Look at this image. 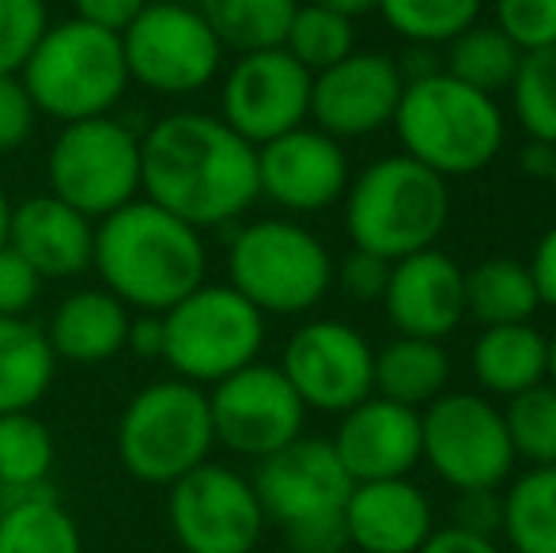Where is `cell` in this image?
<instances>
[{"mask_svg": "<svg viewBox=\"0 0 556 553\" xmlns=\"http://www.w3.org/2000/svg\"><path fill=\"white\" fill-rule=\"evenodd\" d=\"M140 190L193 228H220L254 205L257 148L213 114H167L140 137Z\"/></svg>", "mask_w": 556, "mask_h": 553, "instance_id": "obj_1", "label": "cell"}, {"mask_svg": "<svg viewBox=\"0 0 556 553\" xmlns=\"http://www.w3.org/2000/svg\"><path fill=\"white\" fill-rule=\"evenodd\" d=\"M91 266L129 311L163 315L205 285L208 251L193 224L170 216L152 201H129L96 224Z\"/></svg>", "mask_w": 556, "mask_h": 553, "instance_id": "obj_2", "label": "cell"}, {"mask_svg": "<svg viewBox=\"0 0 556 553\" xmlns=\"http://www.w3.org/2000/svg\"><path fill=\"white\" fill-rule=\"evenodd\" d=\"M341 201L352 247L387 262L435 247L451 224V183L405 152L367 163Z\"/></svg>", "mask_w": 556, "mask_h": 553, "instance_id": "obj_3", "label": "cell"}, {"mask_svg": "<svg viewBox=\"0 0 556 553\" xmlns=\"http://www.w3.org/2000/svg\"><path fill=\"white\" fill-rule=\"evenodd\" d=\"M397 144L409 160L440 178H466L484 171L507 140V118L496 96L469 88L446 73L405 84L394 114Z\"/></svg>", "mask_w": 556, "mask_h": 553, "instance_id": "obj_4", "label": "cell"}, {"mask_svg": "<svg viewBox=\"0 0 556 553\" xmlns=\"http://www.w3.org/2000/svg\"><path fill=\"white\" fill-rule=\"evenodd\" d=\"M254 493L265 524H277L292 553H344V504L356 481L344 474L333 443L300 436L273 451L254 470Z\"/></svg>", "mask_w": 556, "mask_h": 553, "instance_id": "obj_5", "label": "cell"}, {"mask_svg": "<svg viewBox=\"0 0 556 553\" xmlns=\"http://www.w3.org/2000/svg\"><path fill=\"white\" fill-rule=\"evenodd\" d=\"M38 114L61 122L103 118L117 106L129 84L122 35L91 27L84 20L50 23L42 42L27 58L20 73Z\"/></svg>", "mask_w": 556, "mask_h": 553, "instance_id": "obj_6", "label": "cell"}, {"mask_svg": "<svg viewBox=\"0 0 556 553\" xmlns=\"http://www.w3.org/2000/svg\"><path fill=\"white\" fill-rule=\"evenodd\" d=\"M227 285L262 315H307L330 296L333 254L295 216H262L227 243Z\"/></svg>", "mask_w": 556, "mask_h": 553, "instance_id": "obj_7", "label": "cell"}, {"mask_svg": "<svg viewBox=\"0 0 556 553\" xmlns=\"http://www.w3.org/2000/svg\"><path fill=\"white\" fill-rule=\"evenodd\" d=\"M114 448L129 478L170 489L216 448L208 391L175 376L140 387L117 417Z\"/></svg>", "mask_w": 556, "mask_h": 553, "instance_id": "obj_8", "label": "cell"}, {"mask_svg": "<svg viewBox=\"0 0 556 553\" xmlns=\"http://www.w3.org/2000/svg\"><path fill=\"white\" fill-rule=\"evenodd\" d=\"M265 345V315L231 285H198L163 311V361L193 387H216L254 364Z\"/></svg>", "mask_w": 556, "mask_h": 553, "instance_id": "obj_9", "label": "cell"}, {"mask_svg": "<svg viewBox=\"0 0 556 553\" xmlns=\"http://www.w3.org/2000/svg\"><path fill=\"white\" fill-rule=\"evenodd\" d=\"M420 463L451 486L504 489L515 474V448L504 425V410L477 391H443L432 406L420 410Z\"/></svg>", "mask_w": 556, "mask_h": 553, "instance_id": "obj_10", "label": "cell"}, {"mask_svg": "<svg viewBox=\"0 0 556 553\" xmlns=\"http://www.w3.org/2000/svg\"><path fill=\"white\" fill-rule=\"evenodd\" d=\"M50 193L91 221L117 213L140 193V137L125 122L84 118L61 126L46 155Z\"/></svg>", "mask_w": 556, "mask_h": 553, "instance_id": "obj_11", "label": "cell"}, {"mask_svg": "<svg viewBox=\"0 0 556 553\" xmlns=\"http://www.w3.org/2000/svg\"><path fill=\"white\" fill-rule=\"evenodd\" d=\"M129 80L155 96H193L208 88L224 65V46L193 0H152L122 30Z\"/></svg>", "mask_w": 556, "mask_h": 553, "instance_id": "obj_12", "label": "cell"}, {"mask_svg": "<svg viewBox=\"0 0 556 553\" xmlns=\"http://www.w3.org/2000/svg\"><path fill=\"white\" fill-rule=\"evenodd\" d=\"M167 527L186 553H254L269 524L254 481L208 458L167 489Z\"/></svg>", "mask_w": 556, "mask_h": 553, "instance_id": "obj_13", "label": "cell"}, {"mask_svg": "<svg viewBox=\"0 0 556 553\" xmlns=\"http://www.w3.org/2000/svg\"><path fill=\"white\" fill-rule=\"evenodd\" d=\"M280 372L300 394V402L318 414H349L375 394V345L341 318H311L280 353Z\"/></svg>", "mask_w": 556, "mask_h": 553, "instance_id": "obj_14", "label": "cell"}, {"mask_svg": "<svg viewBox=\"0 0 556 553\" xmlns=\"http://www.w3.org/2000/svg\"><path fill=\"white\" fill-rule=\"evenodd\" d=\"M208 414H213L216 443L254 463L300 440L307 425V406L292 391L285 372L262 361L220 379L208 391Z\"/></svg>", "mask_w": 556, "mask_h": 553, "instance_id": "obj_15", "label": "cell"}, {"mask_svg": "<svg viewBox=\"0 0 556 553\" xmlns=\"http://www.w3.org/2000/svg\"><path fill=\"white\" fill-rule=\"evenodd\" d=\"M311 84H315V76L285 46L239 53L235 65L224 73L220 118L247 144L262 148L269 140L292 134V129L307 126Z\"/></svg>", "mask_w": 556, "mask_h": 553, "instance_id": "obj_16", "label": "cell"}, {"mask_svg": "<svg viewBox=\"0 0 556 553\" xmlns=\"http://www.w3.org/2000/svg\"><path fill=\"white\" fill-rule=\"evenodd\" d=\"M349 183V152L318 126H300L257 148V193L288 216L326 213L344 198Z\"/></svg>", "mask_w": 556, "mask_h": 553, "instance_id": "obj_17", "label": "cell"}, {"mask_svg": "<svg viewBox=\"0 0 556 553\" xmlns=\"http://www.w3.org/2000/svg\"><path fill=\"white\" fill-rule=\"evenodd\" d=\"M405 80L394 53L352 50L344 61L315 76L311 84V118L337 140H359L394 126Z\"/></svg>", "mask_w": 556, "mask_h": 553, "instance_id": "obj_18", "label": "cell"}, {"mask_svg": "<svg viewBox=\"0 0 556 553\" xmlns=\"http://www.w3.org/2000/svg\"><path fill=\"white\" fill-rule=\"evenodd\" d=\"M382 307L402 338L446 341L466 323V269L440 247L390 262Z\"/></svg>", "mask_w": 556, "mask_h": 553, "instance_id": "obj_19", "label": "cell"}, {"mask_svg": "<svg viewBox=\"0 0 556 553\" xmlns=\"http://www.w3.org/2000/svg\"><path fill=\"white\" fill-rule=\"evenodd\" d=\"M330 443L352 481L409 478L420 466V410L371 394L341 414Z\"/></svg>", "mask_w": 556, "mask_h": 553, "instance_id": "obj_20", "label": "cell"}, {"mask_svg": "<svg viewBox=\"0 0 556 553\" xmlns=\"http://www.w3.org/2000/svg\"><path fill=\"white\" fill-rule=\"evenodd\" d=\"M8 247L42 280L80 277L96 259V221L53 193H30L12 205Z\"/></svg>", "mask_w": 556, "mask_h": 553, "instance_id": "obj_21", "label": "cell"}, {"mask_svg": "<svg viewBox=\"0 0 556 553\" xmlns=\"http://www.w3.org/2000/svg\"><path fill=\"white\" fill-rule=\"evenodd\" d=\"M435 531V508L413 478L356 481L344 504L349 550L417 553Z\"/></svg>", "mask_w": 556, "mask_h": 553, "instance_id": "obj_22", "label": "cell"}, {"mask_svg": "<svg viewBox=\"0 0 556 553\" xmlns=\"http://www.w3.org/2000/svg\"><path fill=\"white\" fill-rule=\"evenodd\" d=\"M129 307L106 288H80L65 296L46 326L53 356L76 368H96V364L114 361L129 338Z\"/></svg>", "mask_w": 556, "mask_h": 553, "instance_id": "obj_23", "label": "cell"}, {"mask_svg": "<svg viewBox=\"0 0 556 553\" xmlns=\"http://www.w3.org/2000/svg\"><path fill=\"white\" fill-rule=\"evenodd\" d=\"M469 372L489 399H515L549 376V338L534 323L481 326L469 345Z\"/></svg>", "mask_w": 556, "mask_h": 553, "instance_id": "obj_24", "label": "cell"}, {"mask_svg": "<svg viewBox=\"0 0 556 553\" xmlns=\"http://www.w3.org/2000/svg\"><path fill=\"white\" fill-rule=\"evenodd\" d=\"M451 391V353L443 341L402 338L375 349V394L397 406L425 410Z\"/></svg>", "mask_w": 556, "mask_h": 553, "instance_id": "obj_25", "label": "cell"}, {"mask_svg": "<svg viewBox=\"0 0 556 553\" xmlns=\"http://www.w3.org/2000/svg\"><path fill=\"white\" fill-rule=\"evenodd\" d=\"M0 553H84L73 512L50 486L0 497Z\"/></svg>", "mask_w": 556, "mask_h": 553, "instance_id": "obj_26", "label": "cell"}, {"mask_svg": "<svg viewBox=\"0 0 556 553\" xmlns=\"http://www.w3.org/2000/svg\"><path fill=\"white\" fill-rule=\"evenodd\" d=\"M58 376L46 330L27 318L0 315V414H23L46 399Z\"/></svg>", "mask_w": 556, "mask_h": 553, "instance_id": "obj_27", "label": "cell"}, {"mask_svg": "<svg viewBox=\"0 0 556 553\" xmlns=\"http://www.w3.org/2000/svg\"><path fill=\"white\" fill-rule=\"evenodd\" d=\"M500 539L507 553H556V466H527L504 489Z\"/></svg>", "mask_w": 556, "mask_h": 553, "instance_id": "obj_28", "label": "cell"}, {"mask_svg": "<svg viewBox=\"0 0 556 553\" xmlns=\"http://www.w3.org/2000/svg\"><path fill=\"white\" fill-rule=\"evenodd\" d=\"M538 307L542 300L527 262L492 254L466 269V318L473 315L481 326L534 323Z\"/></svg>", "mask_w": 556, "mask_h": 553, "instance_id": "obj_29", "label": "cell"}, {"mask_svg": "<svg viewBox=\"0 0 556 553\" xmlns=\"http://www.w3.org/2000/svg\"><path fill=\"white\" fill-rule=\"evenodd\" d=\"M522 50L496 27V23H473L454 42L443 46V73L484 96H500L511 88L519 73Z\"/></svg>", "mask_w": 556, "mask_h": 553, "instance_id": "obj_30", "label": "cell"}, {"mask_svg": "<svg viewBox=\"0 0 556 553\" xmlns=\"http://www.w3.org/2000/svg\"><path fill=\"white\" fill-rule=\"evenodd\" d=\"M224 50L254 53L285 42L300 0H193Z\"/></svg>", "mask_w": 556, "mask_h": 553, "instance_id": "obj_31", "label": "cell"}, {"mask_svg": "<svg viewBox=\"0 0 556 553\" xmlns=\"http://www.w3.org/2000/svg\"><path fill=\"white\" fill-rule=\"evenodd\" d=\"M53 458L58 448L46 420H38L30 410L0 414V497L50 486Z\"/></svg>", "mask_w": 556, "mask_h": 553, "instance_id": "obj_32", "label": "cell"}, {"mask_svg": "<svg viewBox=\"0 0 556 553\" xmlns=\"http://www.w3.org/2000/svg\"><path fill=\"white\" fill-rule=\"evenodd\" d=\"M379 12L405 46L443 50L462 30L481 23L484 0H379Z\"/></svg>", "mask_w": 556, "mask_h": 553, "instance_id": "obj_33", "label": "cell"}, {"mask_svg": "<svg viewBox=\"0 0 556 553\" xmlns=\"http://www.w3.org/2000/svg\"><path fill=\"white\" fill-rule=\"evenodd\" d=\"M280 46H285L311 76H318L356 50V23L307 0V4L295 8L292 23H288V35Z\"/></svg>", "mask_w": 556, "mask_h": 553, "instance_id": "obj_34", "label": "cell"}, {"mask_svg": "<svg viewBox=\"0 0 556 553\" xmlns=\"http://www.w3.org/2000/svg\"><path fill=\"white\" fill-rule=\"evenodd\" d=\"M507 96H511V118L519 122L527 140L556 148V46L522 53Z\"/></svg>", "mask_w": 556, "mask_h": 553, "instance_id": "obj_35", "label": "cell"}, {"mask_svg": "<svg viewBox=\"0 0 556 553\" xmlns=\"http://www.w3.org/2000/svg\"><path fill=\"white\" fill-rule=\"evenodd\" d=\"M500 410L515 458L527 466H556V387L549 379L507 399Z\"/></svg>", "mask_w": 556, "mask_h": 553, "instance_id": "obj_36", "label": "cell"}, {"mask_svg": "<svg viewBox=\"0 0 556 553\" xmlns=\"http://www.w3.org/2000/svg\"><path fill=\"white\" fill-rule=\"evenodd\" d=\"M50 27L46 0H0V76H20Z\"/></svg>", "mask_w": 556, "mask_h": 553, "instance_id": "obj_37", "label": "cell"}, {"mask_svg": "<svg viewBox=\"0 0 556 553\" xmlns=\"http://www.w3.org/2000/svg\"><path fill=\"white\" fill-rule=\"evenodd\" d=\"M496 27L522 53L556 46V0H496Z\"/></svg>", "mask_w": 556, "mask_h": 553, "instance_id": "obj_38", "label": "cell"}, {"mask_svg": "<svg viewBox=\"0 0 556 553\" xmlns=\"http://www.w3.org/2000/svg\"><path fill=\"white\" fill-rule=\"evenodd\" d=\"M387 280H390V262L371 251H356L352 247L341 262H333V285L356 303H382Z\"/></svg>", "mask_w": 556, "mask_h": 553, "instance_id": "obj_39", "label": "cell"}, {"mask_svg": "<svg viewBox=\"0 0 556 553\" xmlns=\"http://www.w3.org/2000/svg\"><path fill=\"white\" fill-rule=\"evenodd\" d=\"M35 103L20 76H0V152H15L35 134Z\"/></svg>", "mask_w": 556, "mask_h": 553, "instance_id": "obj_40", "label": "cell"}, {"mask_svg": "<svg viewBox=\"0 0 556 553\" xmlns=\"http://www.w3.org/2000/svg\"><path fill=\"white\" fill-rule=\"evenodd\" d=\"M38 292H42V277L12 247H0V315L23 318L35 307Z\"/></svg>", "mask_w": 556, "mask_h": 553, "instance_id": "obj_41", "label": "cell"}, {"mask_svg": "<svg viewBox=\"0 0 556 553\" xmlns=\"http://www.w3.org/2000/svg\"><path fill=\"white\" fill-rule=\"evenodd\" d=\"M500 524H504V497H500V489H469V493L454 497L451 527L481 535V539H500Z\"/></svg>", "mask_w": 556, "mask_h": 553, "instance_id": "obj_42", "label": "cell"}, {"mask_svg": "<svg viewBox=\"0 0 556 553\" xmlns=\"http://www.w3.org/2000/svg\"><path fill=\"white\" fill-rule=\"evenodd\" d=\"M148 4H152V0H73L76 20L91 23V27L114 30V35H122Z\"/></svg>", "mask_w": 556, "mask_h": 553, "instance_id": "obj_43", "label": "cell"}, {"mask_svg": "<svg viewBox=\"0 0 556 553\" xmlns=\"http://www.w3.org/2000/svg\"><path fill=\"white\" fill-rule=\"evenodd\" d=\"M527 266H530V277H534L542 307L556 311V224L542 231V239L534 243V254H530Z\"/></svg>", "mask_w": 556, "mask_h": 553, "instance_id": "obj_44", "label": "cell"}, {"mask_svg": "<svg viewBox=\"0 0 556 553\" xmlns=\"http://www.w3.org/2000/svg\"><path fill=\"white\" fill-rule=\"evenodd\" d=\"M417 553H507L500 546V539H481V535H469L462 527H435L428 535V542Z\"/></svg>", "mask_w": 556, "mask_h": 553, "instance_id": "obj_45", "label": "cell"}, {"mask_svg": "<svg viewBox=\"0 0 556 553\" xmlns=\"http://www.w3.org/2000/svg\"><path fill=\"white\" fill-rule=\"evenodd\" d=\"M394 61L405 84H417V80H428V76L443 73V50H432V46H405Z\"/></svg>", "mask_w": 556, "mask_h": 553, "instance_id": "obj_46", "label": "cell"}, {"mask_svg": "<svg viewBox=\"0 0 556 553\" xmlns=\"http://www.w3.org/2000/svg\"><path fill=\"white\" fill-rule=\"evenodd\" d=\"M125 349H132L137 356H148L163 361V315H137L129 323V338H125Z\"/></svg>", "mask_w": 556, "mask_h": 553, "instance_id": "obj_47", "label": "cell"}, {"mask_svg": "<svg viewBox=\"0 0 556 553\" xmlns=\"http://www.w3.org/2000/svg\"><path fill=\"white\" fill-rule=\"evenodd\" d=\"M519 171L527 178H538V183H549L553 178V167H556V148L553 144H542V140H527L515 155Z\"/></svg>", "mask_w": 556, "mask_h": 553, "instance_id": "obj_48", "label": "cell"}, {"mask_svg": "<svg viewBox=\"0 0 556 553\" xmlns=\"http://www.w3.org/2000/svg\"><path fill=\"white\" fill-rule=\"evenodd\" d=\"M311 4L330 8V12L344 15V20H352V23H356L359 15H367V12H379V0H311Z\"/></svg>", "mask_w": 556, "mask_h": 553, "instance_id": "obj_49", "label": "cell"}, {"mask_svg": "<svg viewBox=\"0 0 556 553\" xmlns=\"http://www.w3.org/2000/svg\"><path fill=\"white\" fill-rule=\"evenodd\" d=\"M8 224H12V201L0 186V247H8Z\"/></svg>", "mask_w": 556, "mask_h": 553, "instance_id": "obj_50", "label": "cell"}, {"mask_svg": "<svg viewBox=\"0 0 556 553\" xmlns=\"http://www.w3.org/2000/svg\"><path fill=\"white\" fill-rule=\"evenodd\" d=\"M545 379H549V384L556 387V334L549 338V376H545Z\"/></svg>", "mask_w": 556, "mask_h": 553, "instance_id": "obj_51", "label": "cell"}, {"mask_svg": "<svg viewBox=\"0 0 556 553\" xmlns=\"http://www.w3.org/2000/svg\"><path fill=\"white\" fill-rule=\"evenodd\" d=\"M549 186H553V198H556V167H553V178H549Z\"/></svg>", "mask_w": 556, "mask_h": 553, "instance_id": "obj_52", "label": "cell"}, {"mask_svg": "<svg viewBox=\"0 0 556 553\" xmlns=\"http://www.w3.org/2000/svg\"><path fill=\"white\" fill-rule=\"evenodd\" d=\"M344 553H359V550H344Z\"/></svg>", "mask_w": 556, "mask_h": 553, "instance_id": "obj_53", "label": "cell"}]
</instances>
